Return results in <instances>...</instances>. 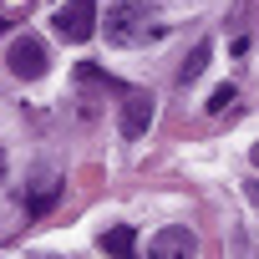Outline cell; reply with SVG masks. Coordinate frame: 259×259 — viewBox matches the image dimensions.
Returning <instances> with one entry per match:
<instances>
[{"label":"cell","mask_w":259,"mask_h":259,"mask_svg":"<svg viewBox=\"0 0 259 259\" xmlns=\"http://www.w3.org/2000/svg\"><path fill=\"white\" fill-rule=\"evenodd\" d=\"M46 66H51V56H46V41H41V36L26 31V36L11 41V51H6V71H11L16 81H41Z\"/></svg>","instance_id":"6da1fadb"},{"label":"cell","mask_w":259,"mask_h":259,"mask_svg":"<svg viewBox=\"0 0 259 259\" xmlns=\"http://www.w3.org/2000/svg\"><path fill=\"white\" fill-rule=\"evenodd\" d=\"M148 21H153L148 6H112V11H107V41H112V46H138V41L153 36Z\"/></svg>","instance_id":"7a4b0ae2"},{"label":"cell","mask_w":259,"mask_h":259,"mask_svg":"<svg viewBox=\"0 0 259 259\" xmlns=\"http://www.w3.org/2000/svg\"><path fill=\"white\" fill-rule=\"evenodd\" d=\"M56 36L81 46L97 36V0H66V6H56Z\"/></svg>","instance_id":"3957f363"},{"label":"cell","mask_w":259,"mask_h":259,"mask_svg":"<svg viewBox=\"0 0 259 259\" xmlns=\"http://www.w3.org/2000/svg\"><path fill=\"white\" fill-rule=\"evenodd\" d=\"M122 138H143L153 127V97L148 92H122V112H117Z\"/></svg>","instance_id":"277c9868"},{"label":"cell","mask_w":259,"mask_h":259,"mask_svg":"<svg viewBox=\"0 0 259 259\" xmlns=\"http://www.w3.org/2000/svg\"><path fill=\"white\" fill-rule=\"evenodd\" d=\"M193 249H198V239H193V229H183V224H168L163 234L148 239V254H158V259H168V254H193Z\"/></svg>","instance_id":"5b68a950"},{"label":"cell","mask_w":259,"mask_h":259,"mask_svg":"<svg viewBox=\"0 0 259 259\" xmlns=\"http://www.w3.org/2000/svg\"><path fill=\"white\" fill-rule=\"evenodd\" d=\"M208 56H213V46H208V41H198V46H193V56L178 66V81H183V87H188V81H198V76L208 71Z\"/></svg>","instance_id":"8992f818"},{"label":"cell","mask_w":259,"mask_h":259,"mask_svg":"<svg viewBox=\"0 0 259 259\" xmlns=\"http://www.w3.org/2000/svg\"><path fill=\"white\" fill-rule=\"evenodd\" d=\"M102 249H107V254H133V249H138V234L127 229V224H117V229L102 234Z\"/></svg>","instance_id":"52a82bcc"},{"label":"cell","mask_w":259,"mask_h":259,"mask_svg":"<svg viewBox=\"0 0 259 259\" xmlns=\"http://www.w3.org/2000/svg\"><path fill=\"white\" fill-rule=\"evenodd\" d=\"M51 203H56V183H46V188H41V193H36V198H31L26 208H31V213H46Z\"/></svg>","instance_id":"ba28073f"},{"label":"cell","mask_w":259,"mask_h":259,"mask_svg":"<svg viewBox=\"0 0 259 259\" xmlns=\"http://www.w3.org/2000/svg\"><path fill=\"white\" fill-rule=\"evenodd\" d=\"M234 97H239V92H234V87H219V92H213V97H208V112H224V107H229V102H234Z\"/></svg>","instance_id":"9c48e42d"},{"label":"cell","mask_w":259,"mask_h":259,"mask_svg":"<svg viewBox=\"0 0 259 259\" xmlns=\"http://www.w3.org/2000/svg\"><path fill=\"white\" fill-rule=\"evenodd\" d=\"M244 193H249V203L259 208V178H249V183H244Z\"/></svg>","instance_id":"30bf717a"},{"label":"cell","mask_w":259,"mask_h":259,"mask_svg":"<svg viewBox=\"0 0 259 259\" xmlns=\"http://www.w3.org/2000/svg\"><path fill=\"white\" fill-rule=\"evenodd\" d=\"M249 163H254V173H259V143H254V148H249Z\"/></svg>","instance_id":"8fae6325"},{"label":"cell","mask_w":259,"mask_h":259,"mask_svg":"<svg viewBox=\"0 0 259 259\" xmlns=\"http://www.w3.org/2000/svg\"><path fill=\"white\" fill-rule=\"evenodd\" d=\"M0 183H6V148H0Z\"/></svg>","instance_id":"7c38bea8"}]
</instances>
